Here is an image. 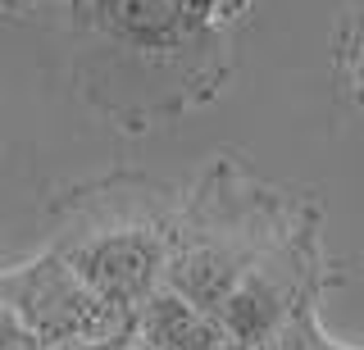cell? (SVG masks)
Returning <instances> with one entry per match:
<instances>
[{"instance_id":"277c9868","label":"cell","mask_w":364,"mask_h":350,"mask_svg":"<svg viewBox=\"0 0 364 350\" xmlns=\"http://www.w3.org/2000/svg\"><path fill=\"white\" fill-rule=\"evenodd\" d=\"M0 296L23 319L41 346L64 341H109V337L136 332V310L105 300L96 287H87L55 251L37 255L32 264H18L0 273Z\"/></svg>"},{"instance_id":"7a4b0ae2","label":"cell","mask_w":364,"mask_h":350,"mask_svg":"<svg viewBox=\"0 0 364 350\" xmlns=\"http://www.w3.org/2000/svg\"><path fill=\"white\" fill-rule=\"evenodd\" d=\"M173 205L151 177H105L77 191L60 209L50 251L105 300L136 310L155 287H164Z\"/></svg>"},{"instance_id":"9c48e42d","label":"cell","mask_w":364,"mask_h":350,"mask_svg":"<svg viewBox=\"0 0 364 350\" xmlns=\"http://www.w3.org/2000/svg\"><path fill=\"white\" fill-rule=\"evenodd\" d=\"M132 350H151V346H141V341H136V346H132Z\"/></svg>"},{"instance_id":"6da1fadb","label":"cell","mask_w":364,"mask_h":350,"mask_svg":"<svg viewBox=\"0 0 364 350\" xmlns=\"http://www.w3.org/2000/svg\"><path fill=\"white\" fill-rule=\"evenodd\" d=\"M77 69L100 109L132 100L123 128L173 114L214 92L223 73L219 28L200 0H73Z\"/></svg>"},{"instance_id":"52a82bcc","label":"cell","mask_w":364,"mask_h":350,"mask_svg":"<svg viewBox=\"0 0 364 350\" xmlns=\"http://www.w3.org/2000/svg\"><path fill=\"white\" fill-rule=\"evenodd\" d=\"M0 350H46L37 337L23 327V319L14 310L5 305V296H0Z\"/></svg>"},{"instance_id":"ba28073f","label":"cell","mask_w":364,"mask_h":350,"mask_svg":"<svg viewBox=\"0 0 364 350\" xmlns=\"http://www.w3.org/2000/svg\"><path fill=\"white\" fill-rule=\"evenodd\" d=\"M132 346H136V332L109 337V341H64V346H46V350H132Z\"/></svg>"},{"instance_id":"8992f818","label":"cell","mask_w":364,"mask_h":350,"mask_svg":"<svg viewBox=\"0 0 364 350\" xmlns=\"http://www.w3.org/2000/svg\"><path fill=\"white\" fill-rule=\"evenodd\" d=\"M136 341L151 350H237L219 314L196 310L168 287H155L136 305Z\"/></svg>"},{"instance_id":"5b68a950","label":"cell","mask_w":364,"mask_h":350,"mask_svg":"<svg viewBox=\"0 0 364 350\" xmlns=\"http://www.w3.org/2000/svg\"><path fill=\"white\" fill-rule=\"evenodd\" d=\"M301 268H305V255L287 236H278L246 268V278L232 287V296L219 305V323L237 350H259L282 327L291 300L301 296Z\"/></svg>"},{"instance_id":"3957f363","label":"cell","mask_w":364,"mask_h":350,"mask_svg":"<svg viewBox=\"0 0 364 350\" xmlns=\"http://www.w3.org/2000/svg\"><path fill=\"white\" fill-rule=\"evenodd\" d=\"M278 219V200L223 164L173 219L164 287L196 310L219 314V305L232 296L246 268L282 236Z\"/></svg>"}]
</instances>
